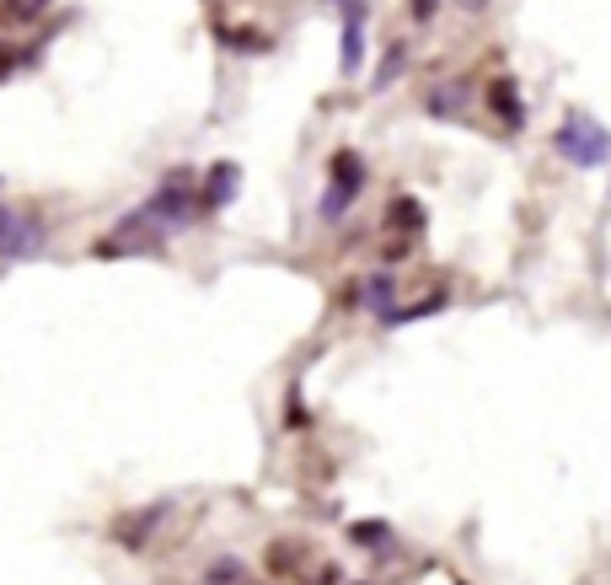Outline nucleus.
<instances>
[{
    "label": "nucleus",
    "mask_w": 611,
    "mask_h": 585,
    "mask_svg": "<svg viewBox=\"0 0 611 585\" xmlns=\"http://www.w3.org/2000/svg\"><path fill=\"white\" fill-rule=\"evenodd\" d=\"M552 145H558V156H563L568 167H579V172H596V167H607L611 162V130L601 124V119L579 114V108L558 124Z\"/></svg>",
    "instance_id": "nucleus-1"
},
{
    "label": "nucleus",
    "mask_w": 611,
    "mask_h": 585,
    "mask_svg": "<svg viewBox=\"0 0 611 585\" xmlns=\"http://www.w3.org/2000/svg\"><path fill=\"white\" fill-rule=\"evenodd\" d=\"M140 210H145V220H151L161 237H178V231H188V226H193V215L204 210V199L188 189L183 172H172V178H161V189L145 199Z\"/></svg>",
    "instance_id": "nucleus-2"
},
{
    "label": "nucleus",
    "mask_w": 611,
    "mask_h": 585,
    "mask_svg": "<svg viewBox=\"0 0 611 585\" xmlns=\"http://www.w3.org/2000/svg\"><path fill=\"white\" fill-rule=\"evenodd\" d=\"M360 194H366V156H360V151H338V156L327 162V194L316 204V215L333 226V220L349 215V204Z\"/></svg>",
    "instance_id": "nucleus-3"
},
{
    "label": "nucleus",
    "mask_w": 611,
    "mask_h": 585,
    "mask_svg": "<svg viewBox=\"0 0 611 585\" xmlns=\"http://www.w3.org/2000/svg\"><path fill=\"white\" fill-rule=\"evenodd\" d=\"M44 248H49V231H44V220H33V215H22V210L0 204V263L38 259Z\"/></svg>",
    "instance_id": "nucleus-4"
},
{
    "label": "nucleus",
    "mask_w": 611,
    "mask_h": 585,
    "mask_svg": "<svg viewBox=\"0 0 611 585\" xmlns=\"http://www.w3.org/2000/svg\"><path fill=\"white\" fill-rule=\"evenodd\" d=\"M167 500H151V505H140V511H123V516H113V526H108V537L119 542V548H145L151 537H156V526L167 521Z\"/></svg>",
    "instance_id": "nucleus-5"
},
{
    "label": "nucleus",
    "mask_w": 611,
    "mask_h": 585,
    "mask_svg": "<svg viewBox=\"0 0 611 585\" xmlns=\"http://www.w3.org/2000/svg\"><path fill=\"white\" fill-rule=\"evenodd\" d=\"M366 22H370L366 0H344V38H338V70L344 75L366 70Z\"/></svg>",
    "instance_id": "nucleus-6"
},
{
    "label": "nucleus",
    "mask_w": 611,
    "mask_h": 585,
    "mask_svg": "<svg viewBox=\"0 0 611 585\" xmlns=\"http://www.w3.org/2000/svg\"><path fill=\"white\" fill-rule=\"evenodd\" d=\"M483 97H489V108L499 114V124H504V130H520V124H526V103H520V86H515V75H493Z\"/></svg>",
    "instance_id": "nucleus-7"
},
{
    "label": "nucleus",
    "mask_w": 611,
    "mask_h": 585,
    "mask_svg": "<svg viewBox=\"0 0 611 585\" xmlns=\"http://www.w3.org/2000/svg\"><path fill=\"white\" fill-rule=\"evenodd\" d=\"M355 301H360L366 312H375V318H386V312L397 307V279H392V268H375V274H366V279L355 285Z\"/></svg>",
    "instance_id": "nucleus-8"
},
{
    "label": "nucleus",
    "mask_w": 611,
    "mask_h": 585,
    "mask_svg": "<svg viewBox=\"0 0 611 585\" xmlns=\"http://www.w3.org/2000/svg\"><path fill=\"white\" fill-rule=\"evenodd\" d=\"M237 183H242V167L237 162H215L209 172H204V210H226L231 199H237Z\"/></svg>",
    "instance_id": "nucleus-9"
},
{
    "label": "nucleus",
    "mask_w": 611,
    "mask_h": 585,
    "mask_svg": "<svg viewBox=\"0 0 611 585\" xmlns=\"http://www.w3.org/2000/svg\"><path fill=\"white\" fill-rule=\"evenodd\" d=\"M467 103H472V86L467 81H445V86H434L424 97V114L429 119H462Z\"/></svg>",
    "instance_id": "nucleus-10"
},
{
    "label": "nucleus",
    "mask_w": 611,
    "mask_h": 585,
    "mask_svg": "<svg viewBox=\"0 0 611 585\" xmlns=\"http://www.w3.org/2000/svg\"><path fill=\"white\" fill-rule=\"evenodd\" d=\"M424 220H429L424 204L414 194H397L386 204V226H392V231H408V237H414V231H424Z\"/></svg>",
    "instance_id": "nucleus-11"
},
{
    "label": "nucleus",
    "mask_w": 611,
    "mask_h": 585,
    "mask_svg": "<svg viewBox=\"0 0 611 585\" xmlns=\"http://www.w3.org/2000/svg\"><path fill=\"white\" fill-rule=\"evenodd\" d=\"M445 301H451V296H445V290H434V296H429V301H414V307H392V312H386V318H381V323H386V327L419 323V318H434V312H445Z\"/></svg>",
    "instance_id": "nucleus-12"
},
{
    "label": "nucleus",
    "mask_w": 611,
    "mask_h": 585,
    "mask_svg": "<svg viewBox=\"0 0 611 585\" xmlns=\"http://www.w3.org/2000/svg\"><path fill=\"white\" fill-rule=\"evenodd\" d=\"M49 5H55V0H0V22H5V27H33Z\"/></svg>",
    "instance_id": "nucleus-13"
},
{
    "label": "nucleus",
    "mask_w": 611,
    "mask_h": 585,
    "mask_svg": "<svg viewBox=\"0 0 611 585\" xmlns=\"http://www.w3.org/2000/svg\"><path fill=\"white\" fill-rule=\"evenodd\" d=\"M349 537H355L360 548H386V542H392V526H386V521H355Z\"/></svg>",
    "instance_id": "nucleus-14"
},
{
    "label": "nucleus",
    "mask_w": 611,
    "mask_h": 585,
    "mask_svg": "<svg viewBox=\"0 0 611 585\" xmlns=\"http://www.w3.org/2000/svg\"><path fill=\"white\" fill-rule=\"evenodd\" d=\"M242 581H247L242 559H215V564H209V575H204V585H242Z\"/></svg>",
    "instance_id": "nucleus-15"
},
{
    "label": "nucleus",
    "mask_w": 611,
    "mask_h": 585,
    "mask_svg": "<svg viewBox=\"0 0 611 585\" xmlns=\"http://www.w3.org/2000/svg\"><path fill=\"white\" fill-rule=\"evenodd\" d=\"M403 70H408V49H403V44H392V49H386V65L375 70V86H392Z\"/></svg>",
    "instance_id": "nucleus-16"
},
{
    "label": "nucleus",
    "mask_w": 611,
    "mask_h": 585,
    "mask_svg": "<svg viewBox=\"0 0 611 585\" xmlns=\"http://www.w3.org/2000/svg\"><path fill=\"white\" fill-rule=\"evenodd\" d=\"M220 44L226 49H268L263 33H247V27H220Z\"/></svg>",
    "instance_id": "nucleus-17"
},
{
    "label": "nucleus",
    "mask_w": 611,
    "mask_h": 585,
    "mask_svg": "<svg viewBox=\"0 0 611 585\" xmlns=\"http://www.w3.org/2000/svg\"><path fill=\"white\" fill-rule=\"evenodd\" d=\"M27 60V49H11V44H0V81H11V70Z\"/></svg>",
    "instance_id": "nucleus-18"
},
{
    "label": "nucleus",
    "mask_w": 611,
    "mask_h": 585,
    "mask_svg": "<svg viewBox=\"0 0 611 585\" xmlns=\"http://www.w3.org/2000/svg\"><path fill=\"white\" fill-rule=\"evenodd\" d=\"M408 5H414V22H429L440 11V0H408Z\"/></svg>",
    "instance_id": "nucleus-19"
},
{
    "label": "nucleus",
    "mask_w": 611,
    "mask_h": 585,
    "mask_svg": "<svg viewBox=\"0 0 611 585\" xmlns=\"http://www.w3.org/2000/svg\"><path fill=\"white\" fill-rule=\"evenodd\" d=\"M467 5H472V11H478V5H483V0H467Z\"/></svg>",
    "instance_id": "nucleus-20"
}]
</instances>
